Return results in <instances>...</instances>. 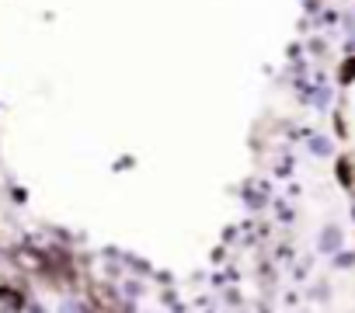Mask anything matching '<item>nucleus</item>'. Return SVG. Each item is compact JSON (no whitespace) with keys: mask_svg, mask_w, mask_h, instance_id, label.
<instances>
[{"mask_svg":"<svg viewBox=\"0 0 355 313\" xmlns=\"http://www.w3.org/2000/svg\"><path fill=\"white\" fill-rule=\"evenodd\" d=\"M21 292L18 289H8V285H0V313H18L21 310Z\"/></svg>","mask_w":355,"mask_h":313,"instance_id":"f257e3e1","label":"nucleus"}]
</instances>
